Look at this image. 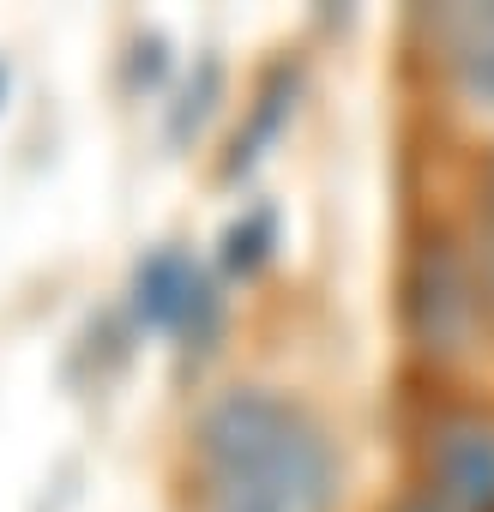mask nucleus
Returning a JSON list of instances; mask_svg holds the SVG:
<instances>
[{
    "label": "nucleus",
    "instance_id": "f257e3e1",
    "mask_svg": "<svg viewBox=\"0 0 494 512\" xmlns=\"http://www.w3.org/2000/svg\"><path fill=\"white\" fill-rule=\"evenodd\" d=\"M332 494V446L290 398L235 386L199 416V512H326Z\"/></svg>",
    "mask_w": 494,
    "mask_h": 512
},
{
    "label": "nucleus",
    "instance_id": "f03ea898",
    "mask_svg": "<svg viewBox=\"0 0 494 512\" xmlns=\"http://www.w3.org/2000/svg\"><path fill=\"white\" fill-rule=\"evenodd\" d=\"M133 314L157 332H181V338H205L217 320V296L205 284V272L187 260L181 247H157L133 272Z\"/></svg>",
    "mask_w": 494,
    "mask_h": 512
},
{
    "label": "nucleus",
    "instance_id": "7ed1b4c3",
    "mask_svg": "<svg viewBox=\"0 0 494 512\" xmlns=\"http://www.w3.org/2000/svg\"><path fill=\"white\" fill-rule=\"evenodd\" d=\"M434 482L458 512H494V428L446 422L434 434Z\"/></svg>",
    "mask_w": 494,
    "mask_h": 512
},
{
    "label": "nucleus",
    "instance_id": "20e7f679",
    "mask_svg": "<svg viewBox=\"0 0 494 512\" xmlns=\"http://www.w3.org/2000/svg\"><path fill=\"white\" fill-rule=\"evenodd\" d=\"M446 61L458 85L494 109V7H464L446 19Z\"/></svg>",
    "mask_w": 494,
    "mask_h": 512
},
{
    "label": "nucleus",
    "instance_id": "39448f33",
    "mask_svg": "<svg viewBox=\"0 0 494 512\" xmlns=\"http://www.w3.org/2000/svg\"><path fill=\"white\" fill-rule=\"evenodd\" d=\"M272 247H278V211L272 205H254V211H241L223 229V266L247 278V272H260L272 260Z\"/></svg>",
    "mask_w": 494,
    "mask_h": 512
},
{
    "label": "nucleus",
    "instance_id": "423d86ee",
    "mask_svg": "<svg viewBox=\"0 0 494 512\" xmlns=\"http://www.w3.org/2000/svg\"><path fill=\"white\" fill-rule=\"evenodd\" d=\"M290 97H296V79H290V73H272V85L260 91L254 115H247V133H235V151H229V175H241V169H254L260 145H266V139L278 133V121L290 115Z\"/></svg>",
    "mask_w": 494,
    "mask_h": 512
},
{
    "label": "nucleus",
    "instance_id": "0eeeda50",
    "mask_svg": "<svg viewBox=\"0 0 494 512\" xmlns=\"http://www.w3.org/2000/svg\"><path fill=\"white\" fill-rule=\"evenodd\" d=\"M217 85H223V67H217V61H199V79L181 91V103H175V115H169V139H187V133H199V121L211 115V97H217Z\"/></svg>",
    "mask_w": 494,
    "mask_h": 512
},
{
    "label": "nucleus",
    "instance_id": "6e6552de",
    "mask_svg": "<svg viewBox=\"0 0 494 512\" xmlns=\"http://www.w3.org/2000/svg\"><path fill=\"white\" fill-rule=\"evenodd\" d=\"M488 229H494V175H488Z\"/></svg>",
    "mask_w": 494,
    "mask_h": 512
},
{
    "label": "nucleus",
    "instance_id": "1a4fd4ad",
    "mask_svg": "<svg viewBox=\"0 0 494 512\" xmlns=\"http://www.w3.org/2000/svg\"><path fill=\"white\" fill-rule=\"evenodd\" d=\"M0 97H7V67H0Z\"/></svg>",
    "mask_w": 494,
    "mask_h": 512
},
{
    "label": "nucleus",
    "instance_id": "9d476101",
    "mask_svg": "<svg viewBox=\"0 0 494 512\" xmlns=\"http://www.w3.org/2000/svg\"><path fill=\"white\" fill-rule=\"evenodd\" d=\"M410 512H434V506H410Z\"/></svg>",
    "mask_w": 494,
    "mask_h": 512
}]
</instances>
